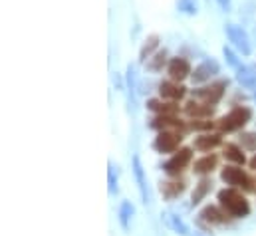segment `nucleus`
<instances>
[{
    "mask_svg": "<svg viewBox=\"0 0 256 236\" xmlns=\"http://www.w3.org/2000/svg\"><path fill=\"white\" fill-rule=\"evenodd\" d=\"M216 200L218 204L230 214V218H246L250 214V202L248 198L242 194L240 188L236 186H226V188H220L216 192Z\"/></svg>",
    "mask_w": 256,
    "mask_h": 236,
    "instance_id": "obj_1",
    "label": "nucleus"
},
{
    "mask_svg": "<svg viewBox=\"0 0 256 236\" xmlns=\"http://www.w3.org/2000/svg\"><path fill=\"white\" fill-rule=\"evenodd\" d=\"M250 119H252V110L250 108L236 106L226 116H222V118L216 121V129L220 133H234V131H240Z\"/></svg>",
    "mask_w": 256,
    "mask_h": 236,
    "instance_id": "obj_2",
    "label": "nucleus"
},
{
    "mask_svg": "<svg viewBox=\"0 0 256 236\" xmlns=\"http://www.w3.org/2000/svg\"><path fill=\"white\" fill-rule=\"evenodd\" d=\"M220 178H222V182L224 184H228V186H236V188H242V190H246V192H252L256 190V180L244 169H242V165H226V167H222V171H220Z\"/></svg>",
    "mask_w": 256,
    "mask_h": 236,
    "instance_id": "obj_3",
    "label": "nucleus"
},
{
    "mask_svg": "<svg viewBox=\"0 0 256 236\" xmlns=\"http://www.w3.org/2000/svg\"><path fill=\"white\" fill-rule=\"evenodd\" d=\"M181 143H183L181 131L165 129V131H157V137L153 139V149L161 155H167V153H175L177 149H181Z\"/></svg>",
    "mask_w": 256,
    "mask_h": 236,
    "instance_id": "obj_4",
    "label": "nucleus"
},
{
    "mask_svg": "<svg viewBox=\"0 0 256 236\" xmlns=\"http://www.w3.org/2000/svg\"><path fill=\"white\" fill-rule=\"evenodd\" d=\"M192 161V149L191 147H181L177 149L169 161L163 163V173L169 177H179Z\"/></svg>",
    "mask_w": 256,
    "mask_h": 236,
    "instance_id": "obj_5",
    "label": "nucleus"
},
{
    "mask_svg": "<svg viewBox=\"0 0 256 236\" xmlns=\"http://www.w3.org/2000/svg\"><path fill=\"white\" fill-rule=\"evenodd\" d=\"M226 88H228V80H218L210 86H204V88H196L192 90V98L198 100V102H204V104H210V106H216L224 94H226Z\"/></svg>",
    "mask_w": 256,
    "mask_h": 236,
    "instance_id": "obj_6",
    "label": "nucleus"
},
{
    "mask_svg": "<svg viewBox=\"0 0 256 236\" xmlns=\"http://www.w3.org/2000/svg\"><path fill=\"white\" fill-rule=\"evenodd\" d=\"M224 32H226L230 44L236 48L238 54H242V56H250V54H252V42H250L246 30H244L242 26L226 24V26H224Z\"/></svg>",
    "mask_w": 256,
    "mask_h": 236,
    "instance_id": "obj_7",
    "label": "nucleus"
},
{
    "mask_svg": "<svg viewBox=\"0 0 256 236\" xmlns=\"http://www.w3.org/2000/svg\"><path fill=\"white\" fill-rule=\"evenodd\" d=\"M216 74H220V64L216 62V60H212V58H206V60H202L194 70H192V74H191V80H192V84H206V82H210Z\"/></svg>",
    "mask_w": 256,
    "mask_h": 236,
    "instance_id": "obj_8",
    "label": "nucleus"
},
{
    "mask_svg": "<svg viewBox=\"0 0 256 236\" xmlns=\"http://www.w3.org/2000/svg\"><path fill=\"white\" fill-rule=\"evenodd\" d=\"M131 171H133V177H135L139 194H141V202L143 204H149L151 202L149 182H147V175H145V169H143V163H141L139 155H133V159H131Z\"/></svg>",
    "mask_w": 256,
    "mask_h": 236,
    "instance_id": "obj_9",
    "label": "nucleus"
},
{
    "mask_svg": "<svg viewBox=\"0 0 256 236\" xmlns=\"http://www.w3.org/2000/svg\"><path fill=\"white\" fill-rule=\"evenodd\" d=\"M228 212L218 204H208V206H204L200 212H198V218L202 220V222H206V224H226L228 222Z\"/></svg>",
    "mask_w": 256,
    "mask_h": 236,
    "instance_id": "obj_10",
    "label": "nucleus"
},
{
    "mask_svg": "<svg viewBox=\"0 0 256 236\" xmlns=\"http://www.w3.org/2000/svg\"><path fill=\"white\" fill-rule=\"evenodd\" d=\"M167 74H169V78L175 80V82H183V80L191 78L192 70H191L189 60L171 58L169 60V64H167Z\"/></svg>",
    "mask_w": 256,
    "mask_h": 236,
    "instance_id": "obj_11",
    "label": "nucleus"
},
{
    "mask_svg": "<svg viewBox=\"0 0 256 236\" xmlns=\"http://www.w3.org/2000/svg\"><path fill=\"white\" fill-rule=\"evenodd\" d=\"M185 190H187V182H185V180H179V178H175V177L159 182V192L163 194L165 200H175V198H179Z\"/></svg>",
    "mask_w": 256,
    "mask_h": 236,
    "instance_id": "obj_12",
    "label": "nucleus"
},
{
    "mask_svg": "<svg viewBox=\"0 0 256 236\" xmlns=\"http://www.w3.org/2000/svg\"><path fill=\"white\" fill-rule=\"evenodd\" d=\"M185 94H187V88H183L181 82L171 80V82H161L159 84V96H161V100L179 102V100L185 98Z\"/></svg>",
    "mask_w": 256,
    "mask_h": 236,
    "instance_id": "obj_13",
    "label": "nucleus"
},
{
    "mask_svg": "<svg viewBox=\"0 0 256 236\" xmlns=\"http://www.w3.org/2000/svg\"><path fill=\"white\" fill-rule=\"evenodd\" d=\"M161 218H163V222L167 224V228L169 230H173L175 234L179 236H191V228H189V224L177 214V212H173V210H165V212H161Z\"/></svg>",
    "mask_w": 256,
    "mask_h": 236,
    "instance_id": "obj_14",
    "label": "nucleus"
},
{
    "mask_svg": "<svg viewBox=\"0 0 256 236\" xmlns=\"http://www.w3.org/2000/svg\"><path fill=\"white\" fill-rule=\"evenodd\" d=\"M220 145H222L220 133H210V131L196 135L194 141H192V147H194L196 151H204V153H208V151H212V149H216V147H220Z\"/></svg>",
    "mask_w": 256,
    "mask_h": 236,
    "instance_id": "obj_15",
    "label": "nucleus"
},
{
    "mask_svg": "<svg viewBox=\"0 0 256 236\" xmlns=\"http://www.w3.org/2000/svg\"><path fill=\"white\" fill-rule=\"evenodd\" d=\"M149 127L155 131H165V129H175V131H185L187 125L177 119L175 116H155L149 121Z\"/></svg>",
    "mask_w": 256,
    "mask_h": 236,
    "instance_id": "obj_16",
    "label": "nucleus"
},
{
    "mask_svg": "<svg viewBox=\"0 0 256 236\" xmlns=\"http://www.w3.org/2000/svg\"><path fill=\"white\" fill-rule=\"evenodd\" d=\"M185 114L189 118H194V119H210L214 116V106L204 104V102H198V100H191L185 106Z\"/></svg>",
    "mask_w": 256,
    "mask_h": 236,
    "instance_id": "obj_17",
    "label": "nucleus"
},
{
    "mask_svg": "<svg viewBox=\"0 0 256 236\" xmlns=\"http://www.w3.org/2000/svg\"><path fill=\"white\" fill-rule=\"evenodd\" d=\"M216 165H218V157L214 153H210V155H204V157H200L192 163V173L200 175V177H206L216 169Z\"/></svg>",
    "mask_w": 256,
    "mask_h": 236,
    "instance_id": "obj_18",
    "label": "nucleus"
},
{
    "mask_svg": "<svg viewBox=\"0 0 256 236\" xmlns=\"http://www.w3.org/2000/svg\"><path fill=\"white\" fill-rule=\"evenodd\" d=\"M147 110L155 116H175L179 112L177 102H163V100H147Z\"/></svg>",
    "mask_w": 256,
    "mask_h": 236,
    "instance_id": "obj_19",
    "label": "nucleus"
},
{
    "mask_svg": "<svg viewBox=\"0 0 256 236\" xmlns=\"http://www.w3.org/2000/svg\"><path fill=\"white\" fill-rule=\"evenodd\" d=\"M236 82L244 88V90H250V92H256V70L250 68V66H240L236 70Z\"/></svg>",
    "mask_w": 256,
    "mask_h": 236,
    "instance_id": "obj_20",
    "label": "nucleus"
},
{
    "mask_svg": "<svg viewBox=\"0 0 256 236\" xmlns=\"http://www.w3.org/2000/svg\"><path fill=\"white\" fill-rule=\"evenodd\" d=\"M210 188H212V180L206 177H200V180L194 184V190H192L191 194V206H198L202 200H204V196L210 192Z\"/></svg>",
    "mask_w": 256,
    "mask_h": 236,
    "instance_id": "obj_21",
    "label": "nucleus"
},
{
    "mask_svg": "<svg viewBox=\"0 0 256 236\" xmlns=\"http://www.w3.org/2000/svg\"><path fill=\"white\" fill-rule=\"evenodd\" d=\"M242 149L244 147H240L236 143H226V145H222V155H224L226 161H230L234 165H244L246 163V155L242 153Z\"/></svg>",
    "mask_w": 256,
    "mask_h": 236,
    "instance_id": "obj_22",
    "label": "nucleus"
},
{
    "mask_svg": "<svg viewBox=\"0 0 256 236\" xmlns=\"http://www.w3.org/2000/svg\"><path fill=\"white\" fill-rule=\"evenodd\" d=\"M157 48H159V36H157V34H153V36H149V38L145 40V44L141 46V50H139V62H141V64H145L147 60L155 54V50H157Z\"/></svg>",
    "mask_w": 256,
    "mask_h": 236,
    "instance_id": "obj_23",
    "label": "nucleus"
},
{
    "mask_svg": "<svg viewBox=\"0 0 256 236\" xmlns=\"http://www.w3.org/2000/svg\"><path fill=\"white\" fill-rule=\"evenodd\" d=\"M126 84H128V92H129V104H137V74H135V68L129 64L128 70H126Z\"/></svg>",
    "mask_w": 256,
    "mask_h": 236,
    "instance_id": "obj_24",
    "label": "nucleus"
},
{
    "mask_svg": "<svg viewBox=\"0 0 256 236\" xmlns=\"http://www.w3.org/2000/svg\"><path fill=\"white\" fill-rule=\"evenodd\" d=\"M133 212H135V206L131 200H124L122 206H120V226L124 230H129V224H131V218H133Z\"/></svg>",
    "mask_w": 256,
    "mask_h": 236,
    "instance_id": "obj_25",
    "label": "nucleus"
},
{
    "mask_svg": "<svg viewBox=\"0 0 256 236\" xmlns=\"http://www.w3.org/2000/svg\"><path fill=\"white\" fill-rule=\"evenodd\" d=\"M165 62H167V52H165V50H163V52H157V54H153V56L149 58L147 70H151V72H161L163 66H165Z\"/></svg>",
    "mask_w": 256,
    "mask_h": 236,
    "instance_id": "obj_26",
    "label": "nucleus"
},
{
    "mask_svg": "<svg viewBox=\"0 0 256 236\" xmlns=\"http://www.w3.org/2000/svg\"><path fill=\"white\" fill-rule=\"evenodd\" d=\"M177 8L187 16H194L198 12V0H177Z\"/></svg>",
    "mask_w": 256,
    "mask_h": 236,
    "instance_id": "obj_27",
    "label": "nucleus"
},
{
    "mask_svg": "<svg viewBox=\"0 0 256 236\" xmlns=\"http://www.w3.org/2000/svg\"><path fill=\"white\" fill-rule=\"evenodd\" d=\"M108 190H110V194H118V190H120V186H118V173H116L114 163H108Z\"/></svg>",
    "mask_w": 256,
    "mask_h": 236,
    "instance_id": "obj_28",
    "label": "nucleus"
},
{
    "mask_svg": "<svg viewBox=\"0 0 256 236\" xmlns=\"http://www.w3.org/2000/svg\"><path fill=\"white\" fill-rule=\"evenodd\" d=\"M240 145H242L246 151H252V153H256V131H246V133H240Z\"/></svg>",
    "mask_w": 256,
    "mask_h": 236,
    "instance_id": "obj_29",
    "label": "nucleus"
},
{
    "mask_svg": "<svg viewBox=\"0 0 256 236\" xmlns=\"http://www.w3.org/2000/svg\"><path fill=\"white\" fill-rule=\"evenodd\" d=\"M192 131H210L212 127H216V121H208V119H194L191 125Z\"/></svg>",
    "mask_w": 256,
    "mask_h": 236,
    "instance_id": "obj_30",
    "label": "nucleus"
},
{
    "mask_svg": "<svg viewBox=\"0 0 256 236\" xmlns=\"http://www.w3.org/2000/svg\"><path fill=\"white\" fill-rule=\"evenodd\" d=\"M222 56H224V60H226V64H228V66H230L232 70H238V68L242 66V62H240V60L236 58V54H234V52H232L230 48H226V46L222 48Z\"/></svg>",
    "mask_w": 256,
    "mask_h": 236,
    "instance_id": "obj_31",
    "label": "nucleus"
},
{
    "mask_svg": "<svg viewBox=\"0 0 256 236\" xmlns=\"http://www.w3.org/2000/svg\"><path fill=\"white\" fill-rule=\"evenodd\" d=\"M218 2V6L224 10V12H228L230 10V0H216Z\"/></svg>",
    "mask_w": 256,
    "mask_h": 236,
    "instance_id": "obj_32",
    "label": "nucleus"
},
{
    "mask_svg": "<svg viewBox=\"0 0 256 236\" xmlns=\"http://www.w3.org/2000/svg\"><path fill=\"white\" fill-rule=\"evenodd\" d=\"M248 165H250V169H254V171H256V155L250 159V161H248Z\"/></svg>",
    "mask_w": 256,
    "mask_h": 236,
    "instance_id": "obj_33",
    "label": "nucleus"
},
{
    "mask_svg": "<svg viewBox=\"0 0 256 236\" xmlns=\"http://www.w3.org/2000/svg\"><path fill=\"white\" fill-rule=\"evenodd\" d=\"M254 102H256V92H254Z\"/></svg>",
    "mask_w": 256,
    "mask_h": 236,
    "instance_id": "obj_34",
    "label": "nucleus"
},
{
    "mask_svg": "<svg viewBox=\"0 0 256 236\" xmlns=\"http://www.w3.org/2000/svg\"><path fill=\"white\" fill-rule=\"evenodd\" d=\"M191 236H200V234H191Z\"/></svg>",
    "mask_w": 256,
    "mask_h": 236,
    "instance_id": "obj_35",
    "label": "nucleus"
}]
</instances>
